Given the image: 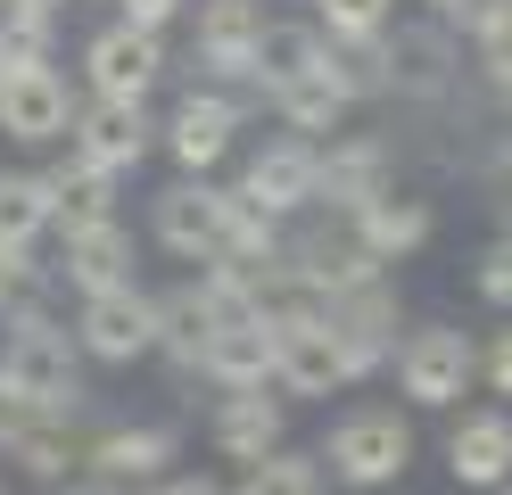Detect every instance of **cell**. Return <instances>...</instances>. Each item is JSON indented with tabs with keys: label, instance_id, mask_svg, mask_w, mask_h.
I'll list each match as a JSON object with an SVG mask.
<instances>
[{
	"label": "cell",
	"instance_id": "obj_7",
	"mask_svg": "<svg viewBox=\"0 0 512 495\" xmlns=\"http://www.w3.org/2000/svg\"><path fill=\"white\" fill-rule=\"evenodd\" d=\"M149 116H141V99H91V108H75L67 124V149L83 165H100V174H133V165L149 157Z\"/></svg>",
	"mask_w": 512,
	"mask_h": 495
},
{
	"label": "cell",
	"instance_id": "obj_16",
	"mask_svg": "<svg viewBox=\"0 0 512 495\" xmlns=\"http://www.w3.org/2000/svg\"><path fill=\"white\" fill-rule=\"evenodd\" d=\"M207 438H215V454H232V462L273 454V446H281V396H265V388H232V396L215 405Z\"/></svg>",
	"mask_w": 512,
	"mask_h": 495
},
{
	"label": "cell",
	"instance_id": "obj_19",
	"mask_svg": "<svg viewBox=\"0 0 512 495\" xmlns=\"http://www.w3.org/2000/svg\"><path fill=\"white\" fill-rule=\"evenodd\" d=\"M273 108L290 116V132H339L347 108H356V91H347V75L323 58V66H314V75H298L290 91H273Z\"/></svg>",
	"mask_w": 512,
	"mask_h": 495
},
{
	"label": "cell",
	"instance_id": "obj_17",
	"mask_svg": "<svg viewBox=\"0 0 512 495\" xmlns=\"http://www.w3.org/2000/svg\"><path fill=\"white\" fill-rule=\"evenodd\" d=\"M166 462H174V429H149L141 421V429H108V438L83 454V471L100 487H141V479L166 471Z\"/></svg>",
	"mask_w": 512,
	"mask_h": 495
},
{
	"label": "cell",
	"instance_id": "obj_9",
	"mask_svg": "<svg viewBox=\"0 0 512 495\" xmlns=\"http://www.w3.org/2000/svg\"><path fill=\"white\" fill-rule=\"evenodd\" d=\"M157 240L190 264L223 256V190H207V174H182L174 190H157Z\"/></svg>",
	"mask_w": 512,
	"mask_h": 495
},
{
	"label": "cell",
	"instance_id": "obj_32",
	"mask_svg": "<svg viewBox=\"0 0 512 495\" xmlns=\"http://www.w3.org/2000/svg\"><path fill=\"white\" fill-rule=\"evenodd\" d=\"M75 495H116V487H100V479H91V487H75Z\"/></svg>",
	"mask_w": 512,
	"mask_h": 495
},
{
	"label": "cell",
	"instance_id": "obj_14",
	"mask_svg": "<svg viewBox=\"0 0 512 495\" xmlns=\"http://www.w3.org/2000/svg\"><path fill=\"white\" fill-rule=\"evenodd\" d=\"M83 297H100V289H124L133 281V240H124V223L100 215V223H75L67 231V264H58Z\"/></svg>",
	"mask_w": 512,
	"mask_h": 495
},
{
	"label": "cell",
	"instance_id": "obj_31",
	"mask_svg": "<svg viewBox=\"0 0 512 495\" xmlns=\"http://www.w3.org/2000/svg\"><path fill=\"white\" fill-rule=\"evenodd\" d=\"M157 495H223V487H215V479H166Z\"/></svg>",
	"mask_w": 512,
	"mask_h": 495
},
{
	"label": "cell",
	"instance_id": "obj_12",
	"mask_svg": "<svg viewBox=\"0 0 512 495\" xmlns=\"http://www.w3.org/2000/svg\"><path fill=\"white\" fill-rule=\"evenodd\" d=\"M446 471L455 487H504L512 479V413L504 405H479L446 429Z\"/></svg>",
	"mask_w": 512,
	"mask_h": 495
},
{
	"label": "cell",
	"instance_id": "obj_5",
	"mask_svg": "<svg viewBox=\"0 0 512 495\" xmlns=\"http://www.w3.org/2000/svg\"><path fill=\"white\" fill-rule=\"evenodd\" d=\"M75 347L83 355H100V363H133L157 347V297L149 289H100V297H83V322H75Z\"/></svg>",
	"mask_w": 512,
	"mask_h": 495
},
{
	"label": "cell",
	"instance_id": "obj_11",
	"mask_svg": "<svg viewBox=\"0 0 512 495\" xmlns=\"http://www.w3.org/2000/svg\"><path fill=\"white\" fill-rule=\"evenodd\" d=\"M240 198L256 215H298L314 207V141H273V149H256L248 157V174H240Z\"/></svg>",
	"mask_w": 512,
	"mask_h": 495
},
{
	"label": "cell",
	"instance_id": "obj_26",
	"mask_svg": "<svg viewBox=\"0 0 512 495\" xmlns=\"http://www.w3.org/2000/svg\"><path fill=\"white\" fill-rule=\"evenodd\" d=\"M479 297H488L496 314H512V231H504L488 256H479Z\"/></svg>",
	"mask_w": 512,
	"mask_h": 495
},
{
	"label": "cell",
	"instance_id": "obj_29",
	"mask_svg": "<svg viewBox=\"0 0 512 495\" xmlns=\"http://www.w3.org/2000/svg\"><path fill=\"white\" fill-rule=\"evenodd\" d=\"M479 380H488L496 396H512V322L488 339V355H479Z\"/></svg>",
	"mask_w": 512,
	"mask_h": 495
},
{
	"label": "cell",
	"instance_id": "obj_18",
	"mask_svg": "<svg viewBox=\"0 0 512 495\" xmlns=\"http://www.w3.org/2000/svg\"><path fill=\"white\" fill-rule=\"evenodd\" d=\"M323 58H331V42H323L314 25H281V17H265V33H256V58H248V83L290 91V83L314 75Z\"/></svg>",
	"mask_w": 512,
	"mask_h": 495
},
{
	"label": "cell",
	"instance_id": "obj_24",
	"mask_svg": "<svg viewBox=\"0 0 512 495\" xmlns=\"http://www.w3.org/2000/svg\"><path fill=\"white\" fill-rule=\"evenodd\" d=\"M397 17V0H314V33L331 42H380Z\"/></svg>",
	"mask_w": 512,
	"mask_h": 495
},
{
	"label": "cell",
	"instance_id": "obj_25",
	"mask_svg": "<svg viewBox=\"0 0 512 495\" xmlns=\"http://www.w3.org/2000/svg\"><path fill=\"white\" fill-rule=\"evenodd\" d=\"M9 454H17L34 479H67V471H75V438H67V413H42V421L25 429L17 446H9Z\"/></svg>",
	"mask_w": 512,
	"mask_h": 495
},
{
	"label": "cell",
	"instance_id": "obj_4",
	"mask_svg": "<svg viewBox=\"0 0 512 495\" xmlns=\"http://www.w3.org/2000/svg\"><path fill=\"white\" fill-rule=\"evenodd\" d=\"M273 380L290 388V396H331V388H347V355H339V339H331L323 306H281Z\"/></svg>",
	"mask_w": 512,
	"mask_h": 495
},
{
	"label": "cell",
	"instance_id": "obj_28",
	"mask_svg": "<svg viewBox=\"0 0 512 495\" xmlns=\"http://www.w3.org/2000/svg\"><path fill=\"white\" fill-rule=\"evenodd\" d=\"M34 421H42V413H34V405L17 396V380H0V446H17V438H25Z\"/></svg>",
	"mask_w": 512,
	"mask_h": 495
},
{
	"label": "cell",
	"instance_id": "obj_33",
	"mask_svg": "<svg viewBox=\"0 0 512 495\" xmlns=\"http://www.w3.org/2000/svg\"><path fill=\"white\" fill-rule=\"evenodd\" d=\"M504 495H512V479H504Z\"/></svg>",
	"mask_w": 512,
	"mask_h": 495
},
{
	"label": "cell",
	"instance_id": "obj_8",
	"mask_svg": "<svg viewBox=\"0 0 512 495\" xmlns=\"http://www.w3.org/2000/svg\"><path fill=\"white\" fill-rule=\"evenodd\" d=\"M83 75H91V99H149L157 75H166V50L141 25H108V33H91Z\"/></svg>",
	"mask_w": 512,
	"mask_h": 495
},
{
	"label": "cell",
	"instance_id": "obj_21",
	"mask_svg": "<svg viewBox=\"0 0 512 495\" xmlns=\"http://www.w3.org/2000/svg\"><path fill=\"white\" fill-rule=\"evenodd\" d=\"M50 33H58V0H0V75L50 66Z\"/></svg>",
	"mask_w": 512,
	"mask_h": 495
},
{
	"label": "cell",
	"instance_id": "obj_30",
	"mask_svg": "<svg viewBox=\"0 0 512 495\" xmlns=\"http://www.w3.org/2000/svg\"><path fill=\"white\" fill-rule=\"evenodd\" d=\"M116 9H124L116 25H141V33H166V25L182 17V0H116Z\"/></svg>",
	"mask_w": 512,
	"mask_h": 495
},
{
	"label": "cell",
	"instance_id": "obj_27",
	"mask_svg": "<svg viewBox=\"0 0 512 495\" xmlns=\"http://www.w3.org/2000/svg\"><path fill=\"white\" fill-rule=\"evenodd\" d=\"M25 289H34V256H25V248H9V240H0V314H9L17 306V297Z\"/></svg>",
	"mask_w": 512,
	"mask_h": 495
},
{
	"label": "cell",
	"instance_id": "obj_1",
	"mask_svg": "<svg viewBox=\"0 0 512 495\" xmlns=\"http://www.w3.org/2000/svg\"><path fill=\"white\" fill-rule=\"evenodd\" d=\"M0 380H17V396L34 413H75L83 405V372H75V347L50 314H17L9 339H0Z\"/></svg>",
	"mask_w": 512,
	"mask_h": 495
},
{
	"label": "cell",
	"instance_id": "obj_2",
	"mask_svg": "<svg viewBox=\"0 0 512 495\" xmlns=\"http://www.w3.org/2000/svg\"><path fill=\"white\" fill-rule=\"evenodd\" d=\"M314 462H331V479H339V487H397V479H405V462H413V421L389 413V405L339 413Z\"/></svg>",
	"mask_w": 512,
	"mask_h": 495
},
{
	"label": "cell",
	"instance_id": "obj_23",
	"mask_svg": "<svg viewBox=\"0 0 512 495\" xmlns=\"http://www.w3.org/2000/svg\"><path fill=\"white\" fill-rule=\"evenodd\" d=\"M240 495H323V462L298 446H273V454L240 462Z\"/></svg>",
	"mask_w": 512,
	"mask_h": 495
},
{
	"label": "cell",
	"instance_id": "obj_3",
	"mask_svg": "<svg viewBox=\"0 0 512 495\" xmlns=\"http://www.w3.org/2000/svg\"><path fill=\"white\" fill-rule=\"evenodd\" d=\"M471 380H479V347L463 330H446V322L413 330L397 347V388H405V405H422V413H455L471 396Z\"/></svg>",
	"mask_w": 512,
	"mask_h": 495
},
{
	"label": "cell",
	"instance_id": "obj_6",
	"mask_svg": "<svg viewBox=\"0 0 512 495\" xmlns=\"http://www.w3.org/2000/svg\"><path fill=\"white\" fill-rule=\"evenodd\" d=\"M67 124H75V91L58 66H17V75H0V132L25 149H42V141H67Z\"/></svg>",
	"mask_w": 512,
	"mask_h": 495
},
{
	"label": "cell",
	"instance_id": "obj_15",
	"mask_svg": "<svg viewBox=\"0 0 512 495\" xmlns=\"http://www.w3.org/2000/svg\"><path fill=\"white\" fill-rule=\"evenodd\" d=\"M422 240H430V207H422V198L380 190V198L356 207V248H364L372 264H397V256H413Z\"/></svg>",
	"mask_w": 512,
	"mask_h": 495
},
{
	"label": "cell",
	"instance_id": "obj_20",
	"mask_svg": "<svg viewBox=\"0 0 512 495\" xmlns=\"http://www.w3.org/2000/svg\"><path fill=\"white\" fill-rule=\"evenodd\" d=\"M380 190H389V174H380V149H314V198H323V207H347V215H356L364 207V198H380Z\"/></svg>",
	"mask_w": 512,
	"mask_h": 495
},
{
	"label": "cell",
	"instance_id": "obj_13",
	"mask_svg": "<svg viewBox=\"0 0 512 495\" xmlns=\"http://www.w3.org/2000/svg\"><path fill=\"white\" fill-rule=\"evenodd\" d=\"M256 33H265V0H199V58H207V75L248 83Z\"/></svg>",
	"mask_w": 512,
	"mask_h": 495
},
{
	"label": "cell",
	"instance_id": "obj_10",
	"mask_svg": "<svg viewBox=\"0 0 512 495\" xmlns=\"http://www.w3.org/2000/svg\"><path fill=\"white\" fill-rule=\"evenodd\" d=\"M232 141H240V108L223 91H190L166 116V149H174L182 174H215V165L232 157Z\"/></svg>",
	"mask_w": 512,
	"mask_h": 495
},
{
	"label": "cell",
	"instance_id": "obj_22",
	"mask_svg": "<svg viewBox=\"0 0 512 495\" xmlns=\"http://www.w3.org/2000/svg\"><path fill=\"white\" fill-rule=\"evenodd\" d=\"M50 223H58L50 174H0V240H9V248H34Z\"/></svg>",
	"mask_w": 512,
	"mask_h": 495
}]
</instances>
